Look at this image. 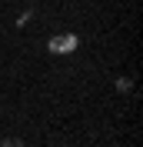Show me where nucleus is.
Masks as SVG:
<instances>
[{
    "mask_svg": "<svg viewBox=\"0 0 143 147\" xmlns=\"http://www.w3.org/2000/svg\"><path fill=\"white\" fill-rule=\"evenodd\" d=\"M0 147H27V144H23L20 137H3V140H0Z\"/></svg>",
    "mask_w": 143,
    "mask_h": 147,
    "instance_id": "1",
    "label": "nucleus"
}]
</instances>
